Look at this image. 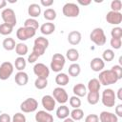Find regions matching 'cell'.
Listing matches in <instances>:
<instances>
[{
  "instance_id": "obj_1",
  "label": "cell",
  "mask_w": 122,
  "mask_h": 122,
  "mask_svg": "<svg viewBox=\"0 0 122 122\" xmlns=\"http://www.w3.org/2000/svg\"><path fill=\"white\" fill-rule=\"evenodd\" d=\"M98 80L101 85L108 86V85L115 84L118 81V78L112 70H104V71H101V72L99 73Z\"/></svg>"
},
{
  "instance_id": "obj_2",
  "label": "cell",
  "mask_w": 122,
  "mask_h": 122,
  "mask_svg": "<svg viewBox=\"0 0 122 122\" xmlns=\"http://www.w3.org/2000/svg\"><path fill=\"white\" fill-rule=\"evenodd\" d=\"M90 39L96 46H103L107 41L105 32L101 28H95L94 30H92L90 34Z\"/></svg>"
},
{
  "instance_id": "obj_3",
  "label": "cell",
  "mask_w": 122,
  "mask_h": 122,
  "mask_svg": "<svg viewBox=\"0 0 122 122\" xmlns=\"http://www.w3.org/2000/svg\"><path fill=\"white\" fill-rule=\"evenodd\" d=\"M49 46V40L43 36H39L34 40V46L32 49V52L36 53L39 57L44 54L46 49Z\"/></svg>"
},
{
  "instance_id": "obj_4",
  "label": "cell",
  "mask_w": 122,
  "mask_h": 122,
  "mask_svg": "<svg viewBox=\"0 0 122 122\" xmlns=\"http://www.w3.org/2000/svg\"><path fill=\"white\" fill-rule=\"evenodd\" d=\"M65 63H66L65 56L62 55L61 53H55V54H53V56L51 58V69L55 72H59L63 70Z\"/></svg>"
},
{
  "instance_id": "obj_5",
  "label": "cell",
  "mask_w": 122,
  "mask_h": 122,
  "mask_svg": "<svg viewBox=\"0 0 122 122\" xmlns=\"http://www.w3.org/2000/svg\"><path fill=\"white\" fill-rule=\"evenodd\" d=\"M115 98L116 95L112 89H106L103 91L101 100H102V104L105 107H109V108L113 107L115 104Z\"/></svg>"
},
{
  "instance_id": "obj_6",
  "label": "cell",
  "mask_w": 122,
  "mask_h": 122,
  "mask_svg": "<svg viewBox=\"0 0 122 122\" xmlns=\"http://www.w3.org/2000/svg\"><path fill=\"white\" fill-rule=\"evenodd\" d=\"M1 17L5 24H8L11 27H14L16 25V15L12 9L7 8L3 10V11L1 12Z\"/></svg>"
},
{
  "instance_id": "obj_7",
  "label": "cell",
  "mask_w": 122,
  "mask_h": 122,
  "mask_svg": "<svg viewBox=\"0 0 122 122\" xmlns=\"http://www.w3.org/2000/svg\"><path fill=\"white\" fill-rule=\"evenodd\" d=\"M38 108V102L36 101V99L32 98V97H30V98H27L25 101H23L20 105V110L23 112H33L37 110Z\"/></svg>"
},
{
  "instance_id": "obj_8",
  "label": "cell",
  "mask_w": 122,
  "mask_h": 122,
  "mask_svg": "<svg viewBox=\"0 0 122 122\" xmlns=\"http://www.w3.org/2000/svg\"><path fill=\"white\" fill-rule=\"evenodd\" d=\"M62 11L66 17H77L79 15L80 9L75 3H66L63 6Z\"/></svg>"
},
{
  "instance_id": "obj_9",
  "label": "cell",
  "mask_w": 122,
  "mask_h": 122,
  "mask_svg": "<svg viewBox=\"0 0 122 122\" xmlns=\"http://www.w3.org/2000/svg\"><path fill=\"white\" fill-rule=\"evenodd\" d=\"M36 30L30 29V28H26V27H21L17 30L16 31V37L20 41H26L35 35Z\"/></svg>"
},
{
  "instance_id": "obj_10",
  "label": "cell",
  "mask_w": 122,
  "mask_h": 122,
  "mask_svg": "<svg viewBox=\"0 0 122 122\" xmlns=\"http://www.w3.org/2000/svg\"><path fill=\"white\" fill-rule=\"evenodd\" d=\"M13 72V65L10 62H3L0 66V79L7 80Z\"/></svg>"
},
{
  "instance_id": "obj_11",
  "label": "cell",
  "mask_w": 122,
  "mask_h": 122,
  "mask_svg": "<svg viewBox=\"0 0 122 122\" xmlns=\"http://www.w3.org/2000/svg\"><path fill=\"white\" fill-rule=\"evenodd\" d=\"M33 72L37 76V78H44L47 79L50 75V70L49 68L43 64V63H37L33 67Z\"/></svg>"
},
{
  "instance_id": "obj_12",
  "label": "cell",
  "mask_w": 122,
  "mask_h": 122,
  "mask_svg": "<svg viewBox=\"0 0 122 122\" xmlns=\"http://www.w3.org/2000/svg\"><path fill=\"white\" fill-rule=\"evenodd\" d=\"M52 97L55 99V101H57L60 104H65L68 101V99H69L67 92L63 88H61V87H57V88H55L53 90Z\"/></svg>"
},
{
  "instance_id": "obj_13",
  "label": "cell",
  "mask_w": 122,
  "mask_h": 122,
  "mask_svg": "<svg viewBox=\"0 0 122 122\" xmlns=\"http://www.w3.org/2000/svg\"><path fill=\"white\" fill-rule=\"evenodd\" d=\"M106 20L111 25H119L122 22V13L111 10L107 13Z\"/></svg>"
},
{
  "instance_id": "obj_14",
  "label": "cell",
  "mask_w": 122,
  "mask_h": 122,
  "mask_svg": "<svg viewBox=\"0 0 122 122\" xmlns=\"http://www.w3.org/2000/svg\"><path fill=\"white\" fill-rule=\"evenodd\" d=\"M42 106L46 109L47 112H51L55 108V99L51 95H44L42 97Z\"/></svg>"
},
{
  "instance_id": "obj_15",
  "label": "cell",
  "mask_w": 122,
  "mask_h": 122,
  "mask_svg": "<svg viewBox=\"0 0 122 122\" xmlns=\"http://www.w3.org/2000/svg\"><path fill=\"white\" fill-rule=\"evenodd\" d=\"M36 122H53V117L46 111H38L35 114Z\"/></svg>"
},
{
  "instance_id": "obj_16",
  "label": "cell",
  "mask_w": 122,
  "mask_h": 122,
  "mask_svg": "<svg viewBox=\"0 0 122 122\" xmlns=\"http://www.w3.org/2000/svg\"><path fill=\"white\" fill-rule=\"evenodd\" d=\"M90 66L93 71H103V69L105 67V62L102 60V58L94 57L92 59Z\"/></svg>"
},
{
  "instance_id": "obj_17",
  "label": "cell",
  "mask_w": 122,
  "mask_h": 122,
  "mask_svg": "<svg viewBox=\"0 0 122 122\" xmlns=\"http://www.w3.org/2000/svg\"><path fill=\"white\" fill-rule=\"evenodd\" d=\"M98 117L100 122H118V117L110 112H102Z\"/></svg>"
},
{
  "instance_id": "obj_18",
  "label": "cell",
  "mask_w": 122,
  "mask_h": 122,
  "mask_svg": "<svg viewBox=\"0 0 122 122\" xmlns=\"http://www.w3.org/2000/svg\"><path fill=\"white\" fill-rule=\"evenodd\" d=\"M81 39H82V36H81V33L77 30H72L69 33L68 35V41L70 44L71 45H78L80 42H81Z\"/></svg>"
},
{
  "instance_id": "obj_19",
  "label": "cell",
  "mask_w": 122,
  "mask_h": 122,
  "mask_svg": "<svg viewBox=\"0 0 122 122\" xmlns=\"http://www.w3.org/2000/svg\"><path fill=\"white\" fill-rule=\"evenodd\" d=\"M14 80L18 86H25L29 81V76L25 71H18L14 76Z\"/></svg>"
},
{
  "instance_id": "obj_20",
  "label": "cell",
  "mask_w": 122,
  "mask_h": 122,
  "mask_svg": "<svg viewBox=\"0 0 122 122\" xmlns=\"http://www.w3.org/2000/svg\"><path fill=\"white\" fill-rule=\"evenodd\" d=\"M72 92L74 93L75 96H78V97H83L87 94V88L84 84L82 83H78L76 85H74L73 89H72Z\"/></svg>"
},
{
  "instance_id": "obj_21",
  "label": "cell",
  "mask_w": 122,
  "mask_h": 122,
  "mask_svg": "<svg viewBox=\"0 0 122 122\" xmlns=\"http://www.w3.org/2000/svg\"><path fill=\"white\" fill-rule=\"evenodd\" d=\"M55 30V25L53 23H51V22H47V23H44L41 27H40V31L45 34V35H50L51 34L53 31Z\"/></svg>"
},
{
  "instance_id": "obj_22",
  "label": "cell",
  "mask_w": 122,
  "mask_h": 122,
  "mask_svg": "<svg viewBox=\"0 0 122 122\" xmlns=\"http://www.w3.org/2000/svg\"><path fill=\"white\" fill-rule=\"evenodd\" d=\"M28 13H29V15H30V17H33V18L38 17L41 13L40 6L38 4H35V3L30 4L28 8Z\"/></svg>"
},
{
  "instance_id": "obj_23",
  "label": "cell",
  "mask_w": 122,
  "mask_h": 122,
  "mask_svg": "<svg viewBox=\"0 0 122 122\" xmlns=\"http://www.w3.org/2000/svg\"><path fill=\"white\" fill-rule=\"evenodd\" d=\"M69 81H70L69 76H68L66 73H64V72H59V73L55 76V83H56L58 86H60V87L66 86V85L69 83Z\"/></svg>"
},
{
  "instance_id": "obj_24",
  "label": "cell",
  "mask_w": 122,
  "mask_h": 122,
  "mask_svg": "<svg viewBox=\"0 0 122 122\" xmlns=\"http://www.w3.org/2000/svg\"><path fill=\"white\" fill-rule=\"evenodd\" d=\"M70 110L67 106L65 105H62L60 106L57 110H56V116L59 118V119H65L67 117H69L70 115Z\"/></svg>"
},
{
  "instance_id": "obj_25",
  "label": "cell",
  "mask_w": 122,
  "mask_h": 122,
  "mask_svg": "<svg viewBox=\"0 0 122 122\" xmlns=\"http://www.w3.org/2000/svg\"><path fill=\"white\" fill-rule=\"evenodd\" d=\"M101 88V84L99 82L98 79L96 78H92L89 81L88 83V90L89 92H99Z\"/></svg>"
},
{
  "instance_id": "obj_26",
  "label": "cell",
  "mask_w": 122,
  "mask_h": 122,
  "mask_svg": "<svg viewBox=\"0 0 122 122\" xmlns=\"http://www.w3.org/2000/svg\"><path fill=\"white\" fill-rule=\"evenodd\" d=\"M2 46L3 48L6 50V51H12L15 49V41L13 38L11 37H8V38H5L3 40V43H2Z\"/></svg>"
},
{
  "instance_id": "obj_27",
  "label": "cell",
  "mask_w": 122,
  "mask_h": 122,
  "mask_svg": "<svg viewBox=\"0 0 122 122\" xmlns=\"http://www.w3.org/2000/svg\"><path fill=\"white\" fill-rule=\"evenodd\" d=\"M68 71H69V74L71 76H73V77L78 76L80 74V72H81L80 65L77 64V63H72L71 65H70V67L68 69Z\"/></svg>"
},
{
  "instance_id": "obj_28",
  "label": "cell",
  "mask_w": 122,
  "mask_h": 122,
  "mask_svg": "<svg viewBox=\"0 0 122 122\" xmlns=\"http://www.w3.org/2000/svg\"><path fill=\"white\" fill-rule=\"evenodd\" d=\"M66 57H67L70 61L75 62V61H77L78 58H79V52H78V51H77L76 49H73V48L69 49V50L67 51V52H66Z\"/></svg>"
},
{
  "instance_id": "obj_29",
  "label": "cell",
  "mask_w": 122,
  "mask_h": 122,
  "mask_svg": "<svg viewBox=\"0 0 122 122\" xmlns=\"http://www.w3.org/2000/svg\"><path fill=\"white\" fill-rule=\"evenodd\" d=\"M87 100L89 104L91 105H95L99 101V92H89L87 95Z\"/></svg>"
},
{
  "instance_id": "obj_30",
  "label": "cell",
  "mask_w": 122,
  "mask_h": 122,
  "mask_svg": "<svg viewBox=\"0 0 122 122\" xmlns=\"http://www.w3.org/2000/svg\"><path fill=\"white\" fill-rule=\"evenodd\" d=\"M28 51H29L28 46H27L26 44L22 43V42L16 44V46H15V51H16V53H17L19 56H22V57H23L25 54L28 53Z\"/></svg>"
},
{
  "instance_id": "obj_31",
  "label": "cell",
  "mask_w": 122,
  "mask_h": 122,
  "mask_svg": "<svg viewBox=\"0 0 122 122\" xmlns=\"http://www.w3.org/2000/svg\"><path fill=\"white\" fill-rule=\"evenodd\" d=\"M70 114H71V119H73L74 121H79V120H81V119L83 118V116H84V112H83L81 109L77 108V109H73V110L70 112Z\"/></svg>"
},
{
  "instance_id": "obj_32",
  "label": "cell",
  "mask_w": 122,
  "mask_h": 122,
  "mask_svg": "<svg viewBox=\"0 0 122 122\" xmlns=\"http://www.w3.org/2000/svg\"><path fill=\"white\" fill-rule=\"evenodd\" d=\"M26 60L24 59V57L22 56H18L16 59H15V62H14V66H15V69L18 70L19 71H23V70L26 68Z\"/></svg>"
},
{
  "instance_id": "obj_33",
  "label": "cell",
  "mask_w": 122,
  "mask_h": 122,
  "mask_svg": "<svg viewBox=\"0 0 122 122\" xmlns=\"http://www.w3.org/2000/svg\"><path fill=\"white\" fill-rule=\"evenodd\" d=\"M24 27L26 28H30L34 30H36L39 28V23L37 20H35L34 18H28L25 23H24Z\"/></svg>"
},
{
  "instance_id": "obj_34",
  "label": "cell",
  "mask_w": 122,
  "mask_h": 122,
  "mask_svg": "<svg viewBox=\"0 0 122 122\" xmlns=\"http://www.w3.org/2000/svg\"><path fill=\"white\" fill-rule=\"evenodd\" d=\"M114 58V51L111 49H107L104 51V52L102 53V60L103 61H107V62H111L112 61V59Z\"/></svg>"
},
{
  "instance_id": "obj_35",
  "label": "cell",
  "mask_w": 122,
  "mask_h": 122,
  "mask_svg": "<svg viewBox=\"0 0 122 122\" xmlns=\"http://www.w3.org/2000/svg\"><path fill=\"white\" fill-rule=\"evenodd\" d=\"M44 18L48 21H52L56 18V11L53 9H47L44 11Z\"/></svg>"
},
{
  "instance_id": "obj_36",
  "label": "cell",
  "mask_w": 122,
  "mask_h": 122,
  "mask_svg": "<svg viewBox=\"0 0 122 122\" xmlns=\"http://www.w3.org/2000/svg\"><path fill=\"white\" fill-rule=\"evenodd\" d=\"M12 30H13V27L8 25V24H1L0 25V34L2 35H9L12 32Z\"/></svg>"
},
{
  "instance_id": "obj_37",
  "label": "cell",
  "mask_w": 122,
  "mask_h": 122,
  "mask_svg": "<svg viewBox=\"0 0 122 122\" xmlns=\"http://www.w3.org/2000/svg\"><path fill=\"white\" fill-rule=\"evenodd\" d=\"M34 86L38 90H43L48 86V80L44 78H36L34 81Z\"/></svg>"
},
{
  "instance_id": "obj_38",
  "label": "cell",
  "mask_w": 122,
  "mask_h": 122,
  "mask_svg": "<svg viewBox=\"0 0 122 122\" xmlns=\"http://www.w3.org/2000/svg\"><path fill=\"white\" fill-rule=\"evenodd\" d=\"M111 9L112 11L120 12V10L122 9V2L120 0H112L111 3Z\"/></svg>"
},
{
  "instance_id": "obj_39",
  "label": "cell",
  "mask_w": 122,
  "mask_h": 122,
  "mask_svg": "<svg viewBox=\"0 0 122 122\" xmlns=\"http://www.w3.org/2000/svg\"><path fill=\"white\" fill-rule=\"evenodd\" d=\"M70 105H71L73 109L79 108V107L81 106V100H80V98H79L78 96H75V95L71 96V97L70 98Z\"/></svg>"
},
{
  "instance_id": "obj_40",
  "label": "cell",
  "mask_w": 122,
  "mask_h": 122,
  "mask_svg": "<svg viewBox=\"0 0 122 122\" xmlns=\"http://www.w3.org/2000/svg\"><path fill=\"white\" fill-rule=\"evenodd\" d=\"M112 38H120L122 37V29L120 27H114L111 31Z\"/></svg>"
},
{
  "instance_id": "obj_41",
  "label": "cell",
  "mask_w": 122,
  "mask_h": 122,
  "mask_svg": "<svg viewBox=\"0 0 122 122\" xmlns=\"http://www.w3.org/2000/svg\"><path fill=\"white\" fill-rule=\"evenodd\" d=\"M111 46L112 48L115 49V50H118L121 48V45H122V41L120 38H112L111 39Z\"/></svg>"
},
{
  "instance_id": "obj_42",
  "label": "cell",
  "mask_w": 122,
  "mask_h": 122,
  "mask_svg": "<svg viewBox=\"0 0 122 122\" xmlns=\"http://www.w3.org/2000/svg\"><path fill=\"white\" fill-rule=\"evenodd\" d=\"M11 122H26V116L21 112H16L13 115Z\"/></svg>"
},
{
  "instance_id": "obj_43",
  "label": "cell",
  "mask_w": 122,
  "mask_h": 122,
  "mask_svg": "<svg viewBox=\"0 0 122 122\" xmlns=\"http://www.w3.org/2000/svg\"><path fill=\"white\" fill-rule=\"evenodd\" d=\"M111 70L115 73L118 80L122 78V67L120 65H114V66H112V68Z\"/></svg>"
},
{
  "instance_id": "obj_44",
  "label": "cell",
  "mask_w": 122,
  "mask_h": 122,
  "mask_svg": "<svg viewBox=\"0 0 122 122\" xmlns=\"http://www.w3.org/2000/svg\"><path fill=\"white\" fill-rule=\"evenodd\" d=\"M85 122H99V117L97 114L92 113V114H89L86 116Z\"/></svg>"
},
{
  "instance_id": "obj_45",
  "label": "cell",
  "mask_w": 122,
  "mask_h": 122,
  "mask_svg": "<svg viewBox=\"0 0 122 122\" xmlns=\"http://www.w3.org/2000/svg\"><path fill=\"white\" fill-rule=\"evenodd\" d=\"M38 55L36 54V53H34V52H31L30 55H29V57H28V62L29 63H34L37 59H38Z\"/></svg>"
},
{
  "instance_id": "obj_46",
  "label": "cell",
  "mask_w": 122,
  "mask_h": 122,
  "mask_svg": "<svg viewBox=\"0 0 122 122\" xmlns=\"http://www.w3.org/2000/svg\"><path fill=\"white\" fill-rule=\"evenodd\" d=\"M0 122H11L10 116L8 113H2L0 115Z\"/></svg>"
},
{
  "instance_id": "obj_47",
  "label": "cell",
  "mask_w": 122,
  "mask_h": 122,
  "mask_svg": "<svg viewBox=\"0 0 122 122\" xmlns=\"http://www.w3.org/2000/svg\"><path fill=\"white\" fill-rule=\"evenodd\" d=\"M115 115L117 117H122V104H119L115 107Z\"/></svg>"
},
{
  "instance_id": "obj_48",
  "label": "cell",
  "mask_w": 122,
  "mask_h": 122,
  "mask_svg": "<svg viewBox=\"0 0 122 122\" xmlns=\"http://www.w3.org/2000/svg\"><path fill=\"white\" fill-rule=\"evenodd\" d=\"M40 3L44 7H50V6H51L53 4V0H41Z\"/></svg>"
},
{
  "instance_id": "obj_49",
  "label": "cell",
  "mask_w": 122,
  "mask_h": 122,
  "mask_svg": "<svg viewBox=\"0 0 122 122\" xmlns=\"http://www.w3.org/2000/svg\"><path fill=\"white\" fill-rule=\"evenodd\" d=\"M92 3L91 0H87V1H83V0H78V4L82 5V6H88Z\"/></svg>"
},
{
  "instance_id": "obj_50",
  "label": "cell",
  "mask_w": 122,
  "mask_h": 122,
  "mask_svg": "<svg viewBox=\"0 0 122 122\" xmlns=\"http://www.w3.org/2000/svg\"><path fill=\"white\" fill-rule=\"evenodd\" d=\"M117 98L119 100H122V88H119L118 89V92H117Z\"/></svg>"
},
{
  "instance_id": "obj_51",
  "label": "cell",
  "mask_w": 122,
  "mask_h": 122,
  "mask_svg": "<svg viewBox=\"0 0 122 122\" xmlns=\"http://www.w3.org/2000/svg\"><path fill=\"white\" fill-rule=\"evenodd\" d=\"M7 5V1L6 0H0V9L5 8Z\"/></svg>"
},
{
  "instance_id": "obj_52",
  "label": "cell",
  "mask_w": 122,
  "mask_h": 122,
  "mask_svg": "<svg viewBox=\"0 0 122 122\" xmlns=\"http://www.w3.org/2000/svg\"><path fill=\"white\" fill-rule=\"evenodd\" d=\"M63 122H75L73 119H71V117H67V118H65L64 119V121Z\"/></svg>"
}]
</instances>
